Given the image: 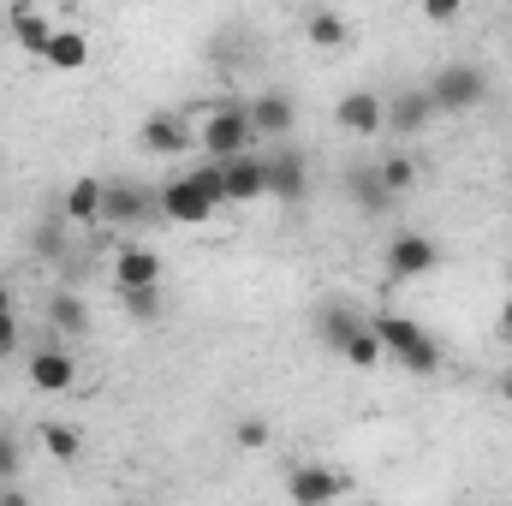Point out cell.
I'll list each match as a JSON object with an SVG mask.
<instances>
[{"label":"cell","instance_id":"21","mask_svg":"<svg viewBox=\"0 0 512 506\" xmlns=\"http://www.w3.org/2000/svg\"><path fill=\"white\" fill-rule=\"evenodd\" d=\"M346 191H352V203H358L364 215H387V209H393V197L382 191V179H376V167H358V173L346 179Z\"/></svg>","mask_w":512,"mask_h":506},{"label":"cell","instance_id":"24","mask_svg":"<svg viewBox=\"0 0 512 506\" xmlns=\"http://www.w3.org/2000/svg\"><path fill=\"white\" fill-rule=\"evenodd\" d=\"M36 429H42V447H48V453H54L60 465H72V459H78V447H84V435H78L72 423H36Z\"/></svg>","mask_w":512,"mask_h":506},{"label":"cell","instance_id":"25","mask_svg":"<svg viewBox=\"0 0 512 506\" xmlns=\"http://www.w3.org/2000/svg\"><path fill=\"white\" fill-rule=\"evenodd\" d=\"M340 358H346L352 370H376V364H382L387 352H382V340H376V328H364V334H358V340H352V346H346Z\"/></svg>","mask_w":512,"mask_h":506},{"label":"cell","instance_id":"15","mask_svg":"<svg viewBox=\"0 0 512 506\" xmlns=\"http://www.w3.org/2000/svg\"><path fill=\"white\" fill-rule=\"evenodd\" d=\"M137 143H143L149 155H179V149H191L197 137L185 131V120H173V114H149L143 131H137Z\"/></svg>","mask_w":512,"mask_h":506},{"label":"cell","instance_id":"11","mask_svg":"<svg viewBox=\"0 0 512 506\" xmlns=\"http://www.w3.org/2000/svg\"><path fill=\"white\" fill-rule=\"evenodd\" d=\"M304 191H310L304 155H298V149H274V155H268V197H274V203H298Z\"/></svg>","mask_w":512,"mask_h":506},{"label":"cell","instance_id":"33","mask_svg":"<svg viewBox=\"0 0 512 506\" xmlns=\"http://www.w3.org/2000/svg\"><path fill=\"white\" fill-rule=\"evenodd\" d=\"M501 399H507V405H512V370H507V376H501Z\"/></svg>","mask_w":512,"mask_h":506},{"label":"cell","instance_id":"3","mask_svg":"<svg viewBox=\"0 0 512 506\" xmlns=\"http://www.w3.org/2000/svg\"><path fill=\"white\" fill-rule=\"evenodd\" d=\"M197 143H203V161H239V155H251L256 131H251V114L245 108H215V114H203V126H197Z\"/></svg>","mask_w":512,"mask_h":506},{"label":"cell","instance_id":"1","mask_svg":"<svg viewBox=\"0 0 512 506\" xmlns=\"http://www.w3.org/2000/svg\"><path fill=\"white\" fill-rule=\"evenodd\" d=\"M370 328H376L382 352L399 370H411V376H435L441 370V346H435V334L423 322H411V316H376Z\"/></svg>","mask_w":512,"mask_h":506},{"label":"cell","instance_id":"16","mask_svg":"<svg viewBox=\"0 0 512 506\" xmlns=\"http://www.w3.org/2000/svg\"><path fill=\"white\" fill-rule=\"evenodd\" d=\"M245 114H251L256 143H262V137H286V131H292V102H286L280 90H262V96H256Z\"/></svg>","mask_w":512,"mask_h":506},{"label":"cell","instance_id":"31","mask_svg":"<svg viewBox=\"0 0 512 506\" xmlns=\"http://www.w3.org/2000/svg\"><path fill=\"white\" fill-rule=\"evenodd\" d=\"M0 506H30V495H24V489L12 483V489H0Z\"/></svg>","mask_w":512,"mask_h":506},{"label":"cell","instance_id":"5","mask_svg":"<svg viewBox=\"0 0 512 506\" xmlns=\"http://www.w3.org/2000/svg\"><path fill=\"white\" fill-rule=\"evenodd\" d=\"M149 215H161V209H155V185H137V179L102 185V221H108V227H137V221H149Z\"/></svg>","mask_w":512,"mask_h":506},{"label":"cell","instance_id":"27","mask_svg":"<svg viewBox=\"0 0 512 506\" xmlns=\"http://www.w3.org/2000/svg\"><path fill=\"white\" fill-rule=\"evenodd\" d=\"M6 352H18V316H12V298H6V286H0V358Z\"/></svg>","mask_w":512,"mask_h":506},{"label":"cell","instance_id":"23","mask_svg":"<svg viewBox=\"0 0 512 506\" xmlns=\"http://www.w3.org/2000/svg\"><path fill=\"white\" fill-rule=\"evenodd\" d=\"M48 322H54V334H90V310H84L72 292H60V298L48 304Z\"/></svg>","mask_w":512,"mask_h":506},{"label":"cell","instance_id":"17","mask_svg":"<svg viewBox=\"0 0 512 506\" xmlns=\"http://www.w3.org/2000/svg\"><path fill=\"white\" fill-rule=\"evenodd\" d=\"M54 30H60V24H54L48 12H36V6H18V12H12V36H18V48H24V54H36V60L48 54Z\"/></svg>","mask_w":512,"mask_h":506},{"label":"cell","instance_id":"20","mask_svg":"<svg viewBox=\"0 0 512 506\" xmlns=\"http://www.w3.org/2000/svg\"><path fill=\"white\" fill-rule=\"evenodd\" d=\"M304 36H310L316 48H346V42H352V24H346L340 12L316 6V12H304Z\"/></svg>","mask_w":512,"mask_h":506},{"label":"cell","instance_id":"29","mask_svg":"<svg viewBox=\"0 0 512 506\" xmlns=\"http://www.w3.org/2000/svg\"><path fill=\"white\" fill-rule=\"evenodd\" d=\"M239 447H268V423L262 417H245L239 423Z\"/></svg>","mask_w":512,"mask_h":506},{"label":"cell","instance_id":"13","mask_svg":"<svg viewBox=\"0 0 512 506\" xmlns=\"http://www.w3.org/2000/svg\"><path fill=\"white\" fill-rule=\"evenodd\" d=\"M364 328H370V322H364L352 304H322V310H316V334H322V346H328V352H346Z\"/></svg>","mask_w":512,"mask_h":506},{"label":"cell","instance_id":"9","mask_svg":"<svg viewBox=\"0 0 512 506\" xmlns=\"http://www.w3.org/2000/svg\"><path fill=\"white\" fill-rule=\"evenodd\" d=\"M221 185H227V203H256L268 197V155H239V161H221Z\"/></svg>","mask_w":512,"mask_h":506},{"label":"cell","instance_id":"2","mask_svg":"<svg viewBox=\"0 0 512 506\" xmlns=\"http://www.w3.org/2000/svg\"><path fill=\"white\" fill-rule=\"evenodd\" d=\"M423 90H429L435 114H471V108L489 96V72H483V66H471V60H447Z\"/></svg>","mask_w":512,"mask_h":506},{"label":"cell","instance_id":"14","mask_svg":"<svg viewBox=\"0 0 512 506\" xmlns=\"http://www.w3.org/2000/svg\"><path fill=\"white\" fill-rule=\"evenodd\" d=\"M429 120H435L429 90H399V96L387 102V131H393V137H417Z\"/></svg>","mask_w":512,"mask_h":506},{"label":"cell","instance_id":"22","mask_svg":"<svg viewBox=\"0 0 512 506\" xmlns=\"http://www.w3.org/2000/svg\"><path fill=\"white\" fill-rule=\"evenodd\" d=\"M376 179H382V191L399 203L411 185H417V161L411 155H387V161H376Z\"/></svg>","mask_w":512,"mask_h":506},{"label":"cell","instance_id":"28","mask_svg":"<svg viewBox=\"0 0 512 506\" xmlns=\"http://www.w3.org/2000/svg\"><path fill=\"white\" fill-rule=\"evenodd\" d=\"M126 310L137 322H155L161 316V292H126Z\"/></svg>","mask_w":512,"mask_h":506},{"label":"cell","instance_id":"26","mask_svg":"<svg viewBox=\"0 0 512 506\" xmlns=\"http://www.w3.org/2000/svg\"><path fill=\"white\" fill-rule=\"evenodd\" d=\"M18 471H24L18 435H6V429H0V489H12V483H18Z\"/></svg>","mask_w":512,"mask_h":506},{"label":"cell","instance_id":"19","mask_svg":"<svg viewBox=\"0 0 512 506\" xmlns=\"http://www.w3.org/2000/svg\"><path fill=\"white\" fill-rule=\"evenodd\" d=\"M42 60H48V66H60V72H78V66H90V36H84V30H66V24H60Z\"/></svg>","mask_w":512,"mask_h":506},{"label":"cell","instance_id":"32","mask_svg":"<svg viewBox=\"0 0 512 506\" xmlns=\"http://www.w3.org/2000/svg\"><path fill=\"white\" fill-rule=\"evenodd\" d=\"M501 334H512V298H507V310H501Z\"/></svg>","mask_w":512,"mask_h":506},{"label":"cell","instance_id":"18","mask_svg":"<svg viewBox=\"0 0 512 506\" xmlns=\"http://www.w3.org/2000/svg\"><path fill=\"white\" fill-rule=\"evenodd\" d=\"M66 221L72 227H96L102 221V179H72L66 185Z\"/></svg>","mask_w":512,"mask_h":506},{"label":"cell","instance_id":"34","mask_svg":"<svg viewBox=\"0 0 512 506\" xmlns=\"http://www.w3.org/2000/svg\"><path fill=\"white\" fill-rule=\"evenodd\" d=\"M358 506H370V501H358Z\"/></svg>","mask_w":512,"mask_h":506},{"label":"cell","instance_id":"30","mask_svg":"<svg viewBox=\"0 0 512 506\" xmlns=\"http://www.w3.org/2000/svg\"><path fill=\"white\" fill-rule=\"evenodd\" d=\"M423 18H429V24H453V18H459V0H429Z\"/></svg>","mask_w":512,"mask_h":506},{"label":"cell","instance_id":"4","mask_svg":"<svg viewBox=\"0 0 512 506\" xmlns=\"http://www.w3.org/2000/svg\"><path fill=\"white\" fill-rule=\"evenodd\" d=\"M155 209H161V221H173V227H203L221 203L191 179V173H179V179H167V185H155Z\"/></svg>","mask_w":512,"mask_h":506},{"label":"cell","instance_id":"6","mask_svg":"<svg viewBox=\"0 0 512 506\" xmlns=\"http://www.w3.org/2000/svg\"><path fill=\"white\" fill-rule=\"evenodd\" d=\"M346 489H352V483H346V471H334V465H298V471L286 477L292 506H334Z\"/></svg>","mask_w":512,"mask_h":506},{"label":"cell","instance_id":"10","mask_svg":"<svg viewBox=\"0 0 512 506\" xmlns=\"http://www.w3.org/2000/svg\"><path fill=\"white\" fill-rule=\"evenodd\" d=\"M24 376H30L36 393H66V387L78 381V364H72V352H66V346H42V352H30Z\"/></svg>","mask_w":512,"mask_h":506},{"label":"cell","instance_id":"12","mask_svg":"<svg viewBox=\"0 0 512 506\" xmlns=\"http://www.w3.org/2000/svg\"><path fill=\"white\" fill-rule=\"evenodd\" d=\"M334 120L352 131V137H376V131H387V108H382L376 90H352V96H340Z\"/></svg>","mask_w":512,"mask_h":506},{"label":"cell","instance_id":"7","mask_svg":"<svg viewBox=\"0 0 512 506\" xmlns=\"http://www.w3.org/2000/svg\"><path fill=\"white\" fill-rule=\"evenodd\" d=\"M441 268V245L429 233H399L387 245V274L393 280H417V274H435Z\"/></svg>","mask_w":512,"mask_h":506},{"label":"cell","instance_id":"8","mask_svg":"<svg viewBox=\"0 0 512 506\" xmlns=\"http://www.w3.org/2000/svg\"><path fill=\"white\" fill-rule=\"evenodd\" d=\"M114 286L120 292H161V251H149V245L114 251Z\"/></svg>","mask_w":512,"mask_h":506}]
</instances>
